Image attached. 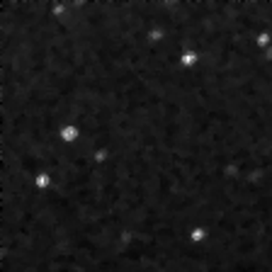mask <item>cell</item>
I'll return each mask as SVG.
<instances>
[{
  "instance_id": "obj_5",
  "label": "cell",
  "mask_w": 272,
  "mask_h": 272,
  "mask_svg": "<svg viewBox=\"0 0 272 272\" xmlns=\"http://www.w3.org/2000/svg\"><path fill=\"white\" fill-rule=\"evenodd\" d=\"M270 39H272V34H270V32H260V34L255 37V44H258L260 49H265L267 44H270Z\"/></svg>"
},
{
  "instance_id": "obj_3",
  "label": "cell",
  "mask_w": 272,
  "mask_h": 272,
  "mask_svg": "<svg viewBox=\"0 0 272 272\" xmlns=\"http://www.w3.org/2000/svg\"><path fill=\"white\" fill-rule=\"evenodd\" d=\"M197 61H199V54L197 51H182V56H180V64H182V68H192V66H197Z\"/></svg>"
},
{
  "instance_id": "obj_4",
  "label": "cell",
  "mask_w": 272,
  "mask_h": 272,
  "mask_svg": "<svg viewBox=\"0 0 272 272\" xmlns=\"http://www.w3.org/2000/svg\"><path fill=\"white\" fill-rule=\"evenodd\" d=\"M206 236H209V231H206L204 226H195V228H190V241H192V243H202Z\"/></svg>"
},
{
  "instance_id": "obj_1",
  "label": "cell",
  "mask_w": 272,
  "mask_h": 272,
  "mask_svg": "<svg viewBox=\"0 0 272 272\" xmlns=\"http://www.w3.org/2000/svg\"><path fill=\"white\" fill-rule=\"evenodd\" d=\"M78 136H80V129H78L75 124H66V127L58 129V139L64 141V143H73Z\"/></svg>"
},
{
  "instance_id": "obj_2",
  "label": "cell",
  "mask_w": 272,
  "mask_h": 272,
  "mask_svg": "<svg viewBox=\"0 0 272 272\" xmlns=\"http://www.w3.org/2000/svg\"><path fill=\"white\" fill-rule=\"evenodd\" d=\"M51 185H54V178H51L49 173H39L37 178H34V187H37L39 192H47Z\"/></svg>"
}]
</instances>
